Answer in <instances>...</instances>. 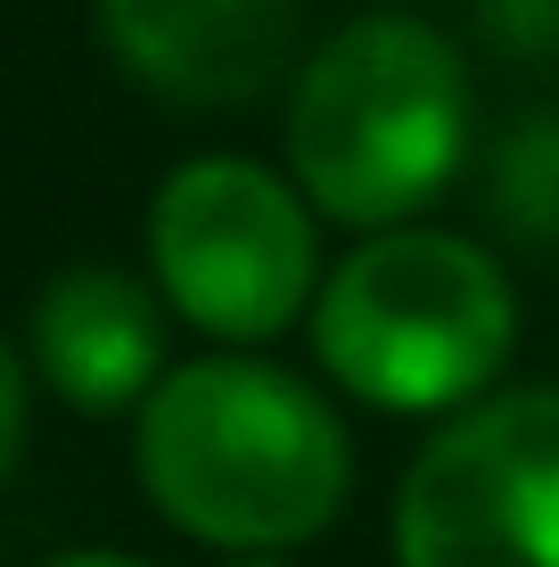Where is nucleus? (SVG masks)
<instances>
[{"label":"nucleus","instance_id":"f257e3e1","mask_svg":"<svg viewBox=\"0 0 559 567\" xmlns=\"http://www.w3.org/2000/svg\"><path fill=\"white\" fill-rule=\"evenodd\" d=\"M141 477L182 535L256 559L338 518L354 453L304 379L256 354H206L165 370L141 403Z\"/></svg>","mask_w":559,"mask_h":567},{"label":"nucleus","instance_id":"0eeeda50","mask_svg":"<svg viewBox=\"0 0 559 567\" xmlns=\"http://www.w3.org/2000/svg\"><path fill=\"white\" fill-rule=\"evenodd\" d=\"M33 362L66 403L83 412H124L148 403L165 379V321L157 297L124 271H58L33 305Z\"/></svg>","mask_w":559,"mask_h":567},{"label":"nucleus","instance_id":"9d476101","mask_svg":"<svg viewBox=\"0 0 559 567\" xmlns=\"http://www.w3.org/2000/svg\"><path fill=\"white\" fill-rule=\"evenodd\" d=\"M50 567H141V559H124V551H66V559H50Z\"/></svg>","mask_w":559,"mask_h":567},{"label":"nucleus","instance_id":"1a4fd4ad","mask_svg":"<svg viewBox=\"0 0 559 567\" xmlns=\"http://www.w3.org/2000/svg\"><path fill=\"white\" fill-rule=\"evenodd\" d=\"M17 444H25V370H17V354L0 346V477H9Z\"/></svg>","mask_w":559,"mask_h":567},{"label":"nucleus","instance_id":"6e6552de","mask_svg":"<svg viewBox=\"0 0 559 567\" xmlns=\"http://www.w3.org/2000/svg\"><path fill=\"white\" fill-rule=\"evenodd\" d=\"M494 206H503L518 230H535V239H559V115L527 124V132L503 148Z\"/></svg>","mask_w":559,"mask_h":567},{"label":"nucleus","instance_id":"20e7f679","mask_svg":"<svg viewBox=\"0 0 559 567\" xmlns=\"http://www.w3.org/2000/svg\"><path fill=\"white\" fill-rule=\"evenodd\" d=\"M148 256L189 329L263 346L313 305V206L247 156H189L148 206Z\"/></svg>","mask_w":559,"mask_h":567},{"label":"nucleus","instance_id":"9b49d317","mask_svg":"<svg viewBox=\"0 0 559 567\" xmlns=\"http://www.w3.org/2000/svg\"><path fill=\"white\" fill-rule=\"evenodd\" d=\"M230 567H288V559H272V551H256V559H230Z\"/></svg>","mask_w":559,"mask_h":567},{"label":"nucleus","instance_id":"f03ea898","mask_svg":"<svg viewBox=\"0 0 559 567\" xmlns=\"http://www.w3.org/2000/svg\"><path fill=\"white\" fill-rule=\"evenodd\" d=\"M469 83L460 58L420 17H362L321 58H304L288 100V165L330 223L395 230L460 165Z\"/></svg>","mask_w":559,"mask_h":567},{"label":"nucleus","instance_id":"7ed1b4c3","mask_svg":"<svg viewBox=\"0 0 559 567\" xmlns=\"http://www.w3.org/2000/svg\"><path fill=\"white\" fill-rule=\"evenodd\" d=\"M518 297L503 264L445 230H387L321 280L313 346L345 395L379 412H453L510 362Z\"/></svg>","mask_w":559,"mask_h":567},{"label":"nucleus","instance_id":"39448f33","mask_svg":"<svg viewBox=\"0 0 559 567\" xmlns=\"http://www.w3.org/2000/svg\"><path fill=\"white\" fill-rule=\"evenodd\" d=\"M403 567H559V395L469 403L395 502Z\"/></svg>","mask_w":559,"mask_h":567},{"label":"nucleus","instance_id":"423d86ee","mask_svg":"<svg viewBox=\"0 0 559 567\" xmlns=\"http://www.w3.org/2000/svg\"><path fill=\"white\" fill-rule=\"evenodd\" d=\"M100 33L165 100L239 107L288 66L297 0H100Z\"/></svg>","mask_w":559,"mask_h":567}]
</instances>
